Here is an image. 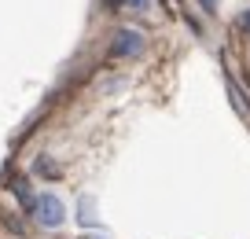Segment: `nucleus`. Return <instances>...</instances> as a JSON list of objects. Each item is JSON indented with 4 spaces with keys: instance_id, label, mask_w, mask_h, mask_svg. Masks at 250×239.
Masks as SVG:
<instances>
[{
    "instance_id": "f257e3e1",
    "label": "nucleus",
    "mask_w": 250,
    "mask_h": 239,
    "mask_svg": "<svg viewBox=\"0 0 250 239\" xmlns=\"http://www.w3.org/2000/svg\"><path fill=\"white\" fill-rule=\"evenodd\" d=\"M30 210H33V221L44 224V228H59V224L66 221V206H62V199L52 195V192H41Z\"/></svg>"
},
{
    "instance_id": "f03ea898",
    "label": "nucleus",
    "mask_w": 250,
    "mask_h": 239,
    "mask_svg": "<svg viewBox=\"0 0 250 239\" xmlns=\"http://www.w3.org/2000/svg\"><path fill=\"white\" fill-rule=\"evenodd\" d=\"M140 52H144V33H140V30H118V33H114L110 55L125 59V55H140Z\"/></svg>"
},
{
    "instance_id": "39448f33",
    "label": "nucleus",
    "mask_w": 250,
    "mask_h": 239,
    "mask_svg": "<svg viewBox=\"0 0 250 239\" xmlns=\"http://www.w3.org/2000/svg\"><path fill=\"white\" fill-rule=\"evenodd\" d=\"M199 4H203V11H210V15L217 11V0H199Z\"/></svg>"
},
{
    "instance_id": "7ed1b4c3",
    "label": "nucleus",
    "mask_w": 250,
    "mask_h": 239,
    "mask_svg": "<svg viewBox=\"0 0 250 239\" xmlns=\"http://www.w3.org/2000/svg\"><path fill=\"white\" fill-rule=\"evenodd\" d=\"M133 11H151V0H125Z\"/></svg>"
},
{
    "instance_id": "20e7f679",
    "label": "nucleus",
    "mask_w": 250,
    "mask_h": 239,
    "mask_svg": "<svg viewBox=\"0 0 250 239\" xmlns=\"http://www.w3.org/2000/svg\"><path fill=\"white\" fill-rule=\"evenodd\" d=\"M239 26H243V30H247V33H250V8H247V11H243V15H239Z\"/></svg>"
}]
</instances>
